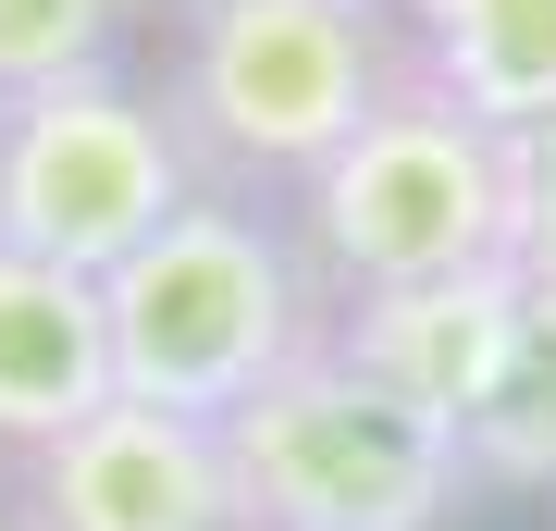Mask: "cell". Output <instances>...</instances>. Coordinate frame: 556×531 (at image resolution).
<instances>
[{"mask_svg":"<svg viewBox=\"0 0 556 531\" xmlns=\"http://www.w3.org/2000/svg\"><path fill=\"white\" fill-rule=\"evenodd\" d=\"M100 321H112V395L174 420H236L273 371L334 334L298 223H273L260 198H186L174 223L100 273Z\"/></svg>","mask_w":556,"mask_h":531,"instance_id":"cell-1","label":"cell"},{"mask_svg":"<svg viewBox=\"0 0 556 531\" xmlns=\"http://www.w3.org/2000/svg\"><path fill=\"white\" fill-rule=\"evenodd\" d=\"M408 75L396 0H223L174 25L161 124L211 198H298Z\"/></svg>","mask_w":556,"mask_h":531,"instance_id":"cell-2","label":"cell"},{"mask_svg":"<svg viewBox=\"0 0 556 531\" xmlns=\"http://www.w3.org/2000/svg\"><path fill=\"white\" fill-rule=\"evenodd\" d=\"M321 296H383V285H445V273H507L519 198H507V137L470 124L420 75L383 87V112L285 198Z\"/></svg>","mask_w":556,"mask_h":531,"instance_id":"cell-3","label":"cell"},{"mask_svg":"<svg viewBox=\"0 0 556 531\" xmlns=\"http://www.w3.org/2000/svg\"><path fill=\"white\" fill-rule=\"evenodd\" d=\"M211 433H223L236 531H445L470 494L457 433L408 395H383L358 358H334V334Z\"/></svg>","mask_w":556,"mask_h":531,"instance_id":"cell-4","label":"cell"},{"mask_svg":"<svg viewBox=\"0 0 556 531\" xmlns=\"http://www.w3.org/2000/svg\"><path fill=\"white\" fill-rule=\"evenodd\" d=\"M186 198H199V174H186L174 124H161V87H137L124 62L0 87V248L13 260H50V273L100 285Z\"/></svg>","mask_w":556,"mask_h":531,"instance_id":"cell-5","label":"cell"},{"mask_svg":"<svg viewBox=\"0 0 556 531\" xmlns=\"http://www.w3.org/2000/svg\"><path fill=\"white\" fill-rule=\"evenodd\" d=\"M13 507L25 531H236L223 433L137 408V395H112L100 420H75L38 457H13Z\"/></svg>","mask_w":556,"mask_h":531,"instance_id":"cell-6","label":"cell"},{"mask_svg":"<svg viewBox=\"0 0 556 531\" xmlns=\"http://www.w3.org/2000/svg\"><path fill=\"white\" fill-rule=\"evenodd\" d=\"M519 309V273H445V285H383V296H334V358H358L383 395L433 408L445 433L470 420L495 334Z\"/></svg>","mask_w":556,"mask_h":531,"instance_id":"cell-7","label":"cell"},{"mask_svg":"<svg viewBox=\"0 0 556 531\" xmlns=\"http://www.w3.org/2000/svg\"><path fill=\"white\" fill-rule=\"evenodd\" d=\"M112 408V321L87 273L0 248V457H38Z\"/></svg>","mask_w":556,"mask_h":531,"instance_id":"cell-8","label":"cell"},{"mask_svg":"<svg viewBox=\"0 0 556 531\" xmlns=\"http://www.w3.org/2000/svg\"><path fill=\"white\" fill-rule=\"evenodd\" d=\"M396 50L495 137L556 124V0H396Z\"/></svg>","mask_w":556,"mask_h":531,"instance_id":"cell-9","label":"cell"},{"mask_svg":"<svg viewBox=\"0 0 556 531\" xmlns=\"http://www.w3.org/2000/svg\"><path fill=\"white\" fill-rule=\"evenodd\" d=\"M457 470L482 494H556V285L519 273V309L495 334L470 420H457Z\"/></svg>","mask_w":556,"mask_h":531,"instance_id":"cell-10","label":"cell"},{"mask_svg":"<svg viewBox=\"0 0 556 531\" xmlns=\"http://www.w3.org/2000/svg\"><path fill=\"white\" fill-rule=\"evenodd\" d=\"M137 13L149 0H0V87H50V75L112 62Z\"/></svg>","mask_w":556,"mask_h":531,"instance_id":"cell-11","label":"cell"},{"mask_svg":"<svg viewBox=\"0 0 556 531\" xmlns=\"http://www.w3.org/2000/svg\"><path fill=\"white\" fill-rule=\"evenodd\" d=\"M507 198H519V236H507V273L556 285V124L507 137Z\"/></svg>","mask_w":556,"mask_h":531,"instance_id":"cell-12","label":"cell"},{"mask_svg":"<svg viewBox=\"0 0 556 531\" xmlns=\"http://www.w3.org/2000/svg\"><path fill=\"white\" fill-rule=\"evenodd\" d=\"M149 13H174V25H199V13H223V0H149Z\"/></svg>","mask_w":556,"mask_h":531,"instance_id":"cell-13","label":"cell"},{"mask_svg":"<svg viewBox=\"0 0 556 531\" xmlns=\"http://www.w3.org/2000/svg\"><path fill=\"white\" fill-rule=\"evenodd\" d=\"M0 531H25V507H13V457H0Z\"/></svg>","mask_w":556,"mask_h":531,"instance_id":"cell-14","label":"cell"}]
</instances>
